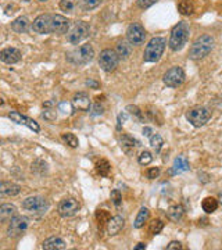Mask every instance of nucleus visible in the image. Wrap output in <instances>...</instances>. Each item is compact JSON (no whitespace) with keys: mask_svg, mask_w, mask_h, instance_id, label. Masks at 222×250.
I'll use <instances>...</instances> for the list:
<instances>
[{"mask_svg":"<svg viewBox=\"0 0 222 250\" xmlns=\"http://www.w3.org/2000/svg\"><path fill=\"white\" fill-rule=\"evenodd\" d=\"M0 60L6 64H16L21 60V52L16 47H7L0 52Z\"/></svg>","mask_w":222,"mask_h":250,"instance_id":"16","label":"nucleus"},{"mask_svg":"<svg viewBox=\"0 0 222 250\" xmlns=\"http://www.w3.org/2000/svg\"><path fill=\"white\" fill-rule=\"evenodd\" d=\"M80 210V203L74 197H65L59 203V214L62 218H68L78 213Z\"/></svg>","mask_w":222,"mask_h":250,"instance_id":"13","label":"nucleus"},{"mask_svg":"<svg viewBox=\"0 0 222 250\" xmlns=\"http://www.w3.org/2000/svg\"><path fill=\"white\" fill-rule=\"evenodd\" d=\"M178 10H179V13L183 14V16H190V14H193V11H195V6H193L192 0H182V1L178 4Z\"/></svg>","mask_w":222,"mask_h":250,"instance_id":"28","label":"nucleus"},{"mask_svg":"<svg viewBox=\"0 0 222 250\" xmlns=\"http://www.w3.org/2000/svg\"><path fill=\"white\" fill-rule=\"evenodd\" d=\"M50 21H52V14H40L32 22V29L36 34H50Z\"/></svg>","mask_w":222,"mask_h":250,"instance_id":"14","label":"nucleus"},{"mask_svg":"<svg viewBox=\"0 0 222 250\" xmlns=\"http://www.w3.org/2000/svg\"><path fill=\"white\" fill-rule=\"evenodd\" d=\"M150 132H151L150 128H144V129H143V134L146 135V136H149V135H150Z\"/></svg>","mask_w":222,"mask_h":250,"instance_id":"48","label":"nucleus"},{"mask_svg":"<svg viewBox=\"0 0 222 250\" xmlns=\"http://www.w3.org/2000/svg\"><path fill=\"white\" fill-rule=\"evenodd\" d=\"M10 120H13L14 123H17V124L21 125H25L28 126L29 129H32L34 132H39L40 131V128H39V125L36 121H34L32 118H29L27 116H22L21 113H18V111H11L9 114Z\"/></svg>","mask_w":222,"mask_h":250,"instance_id":"15","label":"nucleus"},{"mask_svg":"<svg viewBox=\"0 0 222 250\" xmlns=\"http://www.w3.org/2000/svg\"><path fill=\"white\" fill-rule=\"evenodd\" d=\"M118 56H117L116 50L113 49H104L101 53H100V57H99V65L103 71L106 72H113L118 67Z\"/></svg>","mask_w":222,"mask_h":250,"instance_id":"8","label":"nucleus"},{"mask_svg":"<svg viewBox=\"0 0 222 250\" xmlns=\"http://www.w3.org/2000/svg\"><path fill=\"white\" fill-rule=\"evenodd\" d=\"M89 32H90V27L88 22L77 21V22H74L71 29H68V32H67V41L71 45H78L88 38Z\"/></svg>","mask_w":222,"mask_h":250,"instance_id":"5","label":"nucleus"},{"mask_svg":"<svg viewBox=\"0 0 222 250\" xmlns=\"http://www.w3.org/2000/svg\"><path fill=\"white\" fill-rule=\"evenodd\" d=\"M24 1H27V3H28V1H31V0H24Z\"/></svg>","mask_w":222,"mask_h":250,"instance_id":"51","label":"nucleus"},{"mask_svg":"<svg viewBox=\"0 0 222 250\" xmlns=\"http://www.w3.org/2000/svg\"><path fill=\"white\" fill-rule=\"evenodd\" d=\"M126 38H128V42L131 45H143L144 43V39H146V29H144L142 24L133 22L126 29Z\"/></svg>","mask_w":222,"mask_h":250,"instance_id":"10","label":"nucleus"},{"mask_svg":"<svg viewBox=\"0 0 222 250\" xmlns=\"http://www.w3.org/2000/svg\"><path fill=\"white\" fill-rule=\"evenodd\" d=\"M111 200H113V203L116 206H120L122 203V195L120 193V190H113L111 192Z\"/></svg>","mask_w":222,"mask_h":250,"instance_id":"41","label":"nucleus"},{"mask_svg":"<svg viewBox=\"0 0 222 250\" xmlns=\"http://www.w3.org/2000/svg\"><path fill=\"white\" fill-rule=\"evenodd\" d=\"M93 110H95V111H93V114H101V113H103V107L99 108V104H96V106L93 107Z\"/></svg>","mask_w":222,"mask_h":250,"instance_id":"45","label":"nucleus"},{"mask_svg":"<svg viewBox=\"0 0 222 250\" xmlns=\"http://www.w3.org/2000/svg\"><path fill=\"white\" fill-rule=\"evenodd\" d=\"M189 34H190V28L186 22H179L171 31L169 36V49L172 52H179L186 46L189 41Z\"/></svg>","mask_w":222,"mask_h":250,"instance_id":"1","label":"nucleus"},{"mask_svg":"<svg viewBox=\"0 0 222 250\" xmlns=\"http://www.w3.org/2000/svg\"><path fill=\"white\" fill-rule=\"evenodd\" d=\"M72 106L81 111H89L90 108V99L86 93H77L72 99Z\"/></svg>","mask_w":222,"mask_h":250,"instance_id":"20","label":"nucleus"},{"mask_svg":"<svg viewBox=\"0 0 222 250\" xmlns=\"http://www.w3.org/2000/svg\"><path fill=\"white\" fill-rule=\"evenodd\" d=\"M202 207L207 214H213L214 211H217V208H218V200L215 197H205L202 203Z\"/></svg>","mask_w":222,"mask_h":250,"instance_id":"27","label":"nucleus"},{"mask_svg":"<svg viewBox=\"0 0 222 250\" xmlns=\"http://www.w3.org/2000/svg\"><path fill=\"white\" fill-rule=\"evenodd\" d=\"M110 213L106 211V210H98L96 211V221L99 223V225H104L107 224V221L110 220Z\"/></svg>","mask_w":222,"mask_h":250,"instance_id":"37","label":"nucleus"},{"mask_svg":"<svg viewBox=\"0 0 222 250\" xmlns=\"http://www.w3.org/2000/svg\"><path fill=\"white\" fill-rule=\"evenodd\" d=\"M22 207L32 213V214H44L49 208V203L47 200L42 196H31L27 197L22 203Z\"/></svg>","mask_w":222,"mask_h":250,"instance_id":"7","label":"nucleus"},{"mask_svg":"<svg viewBox=\"0 0 222 250\" xmlns=\"http://www.w3.org/2000/svg\"><path fill=\"white\" fill-rule=\"evenodd\" d=\"M138 161H139V164L141 166H147V164H150L151 161H153V156H151L150 152H142L141 153V156L138 157Z\"/></svg>","mask_w":222,"mask_h":250,"instance_id":"38","label":"nucleus"},{"mask_svg":"<svg viewBox=\"0 0 222 250\" xmlns=\"http://www.w3.org/2000/svg\"><path fill=\"white\" fill-rule=\"evenodd\" d=\"M62 139L65 141V143L70 146V147H72V149H75V147H78V138L75 136L74 134H62Z\"/></svg>","mask_w":222,"mask_h":250,"instance_id":"36","label":"nucleus"},{"mask_svg":"<svg viewBox=\"0 0 222 250\" xmlns=\"http://www.w3.org/2000/svg\"><path fill=\"white\" fill-rule=\"evenodd\" d=\"M150 145L151 147L154 149V152L159 153L161 150V147H162V145H164V139H162V136H160L159 134L153 135L150 138Z\"/></svg>","mask_w":222,"mask_h":250,"instance_id":"31","label":"nucleus"},{"mask_svg":"<svg viewBox=\"0 0 222 250\" xmlns=\"http://www.w3.org/2000/svg\"><path fill=\"white\" fill-rule=\"evenodd\" d=\"M16 213H17V208L14 205H10V203L0 205V223L10 221L16 215Z\"/></svg>","mask_w":222,"mask_h":250,"instance_id":"21","label":"nucleus"},{"mask_svg":"<svg viewBox=\"0 0 222 250\" xmlns=\"http://www.w3.org/2000/svg\"><path fill=\"white\" fill-rule=\"evenodd\" d=\"M67 248V243L59 236H52L43 242V249L46 250H62Z\"/></svg>","mask_w":222,"mask_h":250,"instance_id":"22","label":"nucleus"},{"mask_svg":"<svg viewBox=\"0 0 222 250\" xmlns=\"http://www.w3.org/2000/svg\"><path fill=\"white\" fill-rule=\"evenodd\" d=\"M174 249H182V245L177 241H172L169 243L168 246H167V250H174Z\"/></svg>","mask_w":222,"mask_h":250,"instance_id":"43","label":"nucleus"},{"mask_svg":"<svg viewBox=\"0 0 222 250\" xmlns=\"http://www.w3.org/2000/svg\"><path fill=\"white\" fill-rule=\"evenodd\" d=\"M43 106H44V113H43L44 118H47V120H54L56 116H57V113L54 111V108H52L53 103H52V102H47V103H44Z\"/></svg>","mask_w":222,"mask_h":250,"instance_id":"35","label":"nucleus"},{"mask_svg":"<svg viewBox=\"0 0 222 250\" xmlns=\"http://www.w3.org/2000/svg\"><path fill=\"white\" fill-rule=\"evenodd\" d=\"M28 225H29V221H28L27 217H24V215H14L10 220L7 233H9V236H11V238L21 236L22 233L27 231Z\"/></svg>","mask_w":222,"mask_h":250,"instance_id":"11","label":"nucleus"},{"mask_svg":"<svg viewBox=\"0 0 222 250\" xmlns=\"http://www.w3.org/2000/svg\"><path fill=\"white\" fill-rule=\"evenodd\" d=\"M21 188L18 184L14 182H0V197H10L16 196L20 193Z\"/></svg>","mask_w":222,"mask_h":250,"instance_id":"18","label":"nucleus"},{"mask_svg":"<svg viewBox=\"0 0 222 250\" xmlns=\"http://www.w3.org/2000/svg\"><path fill=\"white\" fill-rule=\"evenodd\" d=\"M71 110H72V104L71 103H68V102H61L60 104H59V111H62L64 114H71Z\"/></svg>","mask_w":222,"mask_h":250,"instance_id":"40","label":"nucleus"},{"mask_svg":"<svg viewBox=\"0 0 222 250\" xmlns=\"http://www.w3.org/2000/svg\"><path fill=\"white\" fill-rule=\"evenodd\" d=\"M141 249H146V243H138L136 246H135V250H141Z\"/></svg>","mask_w":222,"mask_h":250,"instance_id":"47","label":"nucleus"},{"mask_svg":"<svg viewBox=\"0 0 222 250\" xmlns=\"http://www.w3.org/2000/svg\"><path fill=\"white\" fill-rule=\"evenodd\" d=\"M186 80V74L181 67H172L164 74L162 81L168 88H178Z\"/></svg>","mask_w":222,"mask_h":250,"instance_id":"9","label":"nucleus"},{"mask_svg":"<svg viewBox=\"0 0 222 250\" xmlns=\"http://www.w3.org/2000/svg\"><path fill=\"white\" fill-rule=\"evenodd\" d=\"M81 3H82V9L85 11H89V10L99 7L103 3V0H81Z\"/></svg>","mask_w":222,"mask_h":250,"instance_id":"34","label":"nucleus"},{"mask_svg":"<svg viewBox=\"0 0 222 250\" xmlns=\"http://www.w3.org/2000/svg\"><path fill=\"white\" fill-rule=\"evenodd\" d=\"M162 228H164L162 220H153L150 225H149V232L151 235H157V233H160L162 231Z\"/></svg>","mask_w":222,"mask_h":250,"instance_id":"33","label":"nucleus"},{"mask_svg":"<svg viewBox=\"0 0 222 250\" xmlns=\"http://www.w3.org/2000/svg\"><path fill=\"white\" fill-rule=\"evenodd\" d=\"M93 56H95V50L92 46L82 45L71 50L70 53H67V60L74 65H83V64H88L89 62H92Z\"/></svg>","mask_w":222,"mask_h":250,"instance_id":"4","label":"nucleus"},{"mask_svg":"<svg viewBox=\"0 0 222 250\" xmlns=\"http://www.w3.org/2000/svg\"><path fill=\"white\" fill-rule=\"evenodd\" d=\"M120 142H121V149H122L126 154H131L132 152H135V149L139 146L138 142L133 139L132 136H129V135H122L121 139H120Z\"/></svg>","mask_w":222,"mask_h":250,"instance_id":"23","label":"nucleus"},{"mask_svg":"<svg viewBox=\"0 0 222 250\" xmlns=\"http://www.w3.org/2000/svg\"><path fill=\"white\" fill-rule=\"evenodd\" d=\"M28 25H29V21H28V18L24 17V16L16 18V20L11 22L13 31H16L17 34H24V32H27Z\"/></svg>","mask_w":222,"mask_h":250,"instance_id":"25","label":"nucleus"},{"mask_svg":"<svg viewBox=\"0 0 222 250\" xmlns=\"http://www.w3.org/2000/svg\"><path fill=\"white\" fill-rule=\"evenodd\" d=\"M3 103H4V102H3V99L0 98V106H1V104H3Z\"/></svg>","mask_w":222,"mask_h":250,"instance_id":"49","label":"nucleus"},{"mask_svg":"<svg viewBox=\"0 0 222 250\" xmlns=\"http://www.w3.org/2000/svg\"><path fill=\"white\" fill-rule=\"evenodd\" d=\"M86 85H88V86H93V88H98L99 86V83H96L95 81H92V80L86 81Z\"/></svg>","mask_w":222,"mask_h":250,"instance_id":"46","label":"nucleus"},{"mask_svg":"<svg viewBox=\"0 0 222 250\" xmlns=\"http://www.w3.org/2000/svg\"><path fill=\"white\" fill-rule=\"evenodd\" d=\"M39 1H47V0H39Z\"/></svg>","mask_w":222,"mask_h":250,"instance_id":"50","label":"nucleus"},{"mask_svg":"<svg viewBox=\"0 0 222 250\" xmlns=\"http://www.w3.org/2000/svg\"><path fill=\"white\" fill-rule=\"evenodd\" d=\"M190 168L189 166V161L185 156H178L177 159L174 160V164L171 167V175H177V174H182V172H186Z\"/></svg>","mask_w":222,"mask_h":250,"instance_id":"19","label":"nucleus"},{"mask_svg":"<svg viewBox=\"0 0 222 250\" xmlns=\"http://www.w3.org/2000/svg\"><path fill=\"white\" fill-rule=\"evenodd\" d=\"M149 215H150L149 208H147V207H141L139 213H138L136 218H135V221H133V227H135V228H142L143 225L147 223Z\"/></svg>","mask_w":222,"mask_h":250,"instance_id":"26","label":"nucleus"},{"mask_svg":"<svg viewBox=\"0 0 222 250\" xmlns=\"http://www.w3.org/2000/svg\"><path fill=\"white\" fill-rule=\"evenodd\" d=\"M70 20L64 17L61 14H52V21H50V34L56 35H62L67 34L70 29Z\"/></svg>","mask_w":222,"mask_h":250,"instance_id":"12","label":"nucleus"},{"mask_svg":"<svg viewBox=\"0 0 222 250\" xmlns=\"http://www.w3.org/2000/svg\"><path fill=\"white\" fill-rule=\"evenodd\" d=\"M159 0H136L139 9H149L153 4H156Z\"/></svg>","mask_w":222,"mask_h":250,"instance_id":"39","label":"nucleus"},{"mask_svg":"<svg viewBox=\"0 0 222 250\" xmlns=\"http://www.w3.org/2000/svg\"><path fill=\"white\" fill-rule=\"evenodd\" d=\"M125 118H126L125 114H120V116H118V125H117V128H118V129H121V124H124L122 121H124Z\"/></svg>","mask_w":222,"mask_h":250,"instance_id":"44","label":"nucleus"},{"mask_svg":"<svg viewBox=\"0 0 222 250\" xmlns=\"http://www.w3.org/2000/svg\"><path fill=\"white\" fill-rule=\"evenodd\" d=\"M78 0H60V9L65 13H72V10L77 7Z\"/></svg>","mask_w":222,"mask_h":250,"instance_id":"32","label":"nucleus"},{"mask_svg":"<svg viewBox=\"0 0 222 250\" xmlns=\"http://www.w3.org/2000/svg\"><path fill=\"white\" fill-rule=\"evenodd\" d=\"M185 214V208H183V206L182 205H172L169 207L168 210H167V215H168V218L171 221H179L182 217Z\"/></svg>","mask_w":222,"mask_h":250,"instance_id":"24","label":"nucleus"},{"mask_svg":"<svg viewBox=\"0 0 222 250\" xmlns=\"http://www.w3.org/2000/svg\"><path fill=\"white\" fill-rule=\"evenodd\" d=\"M116 53L118 59H128L131 54V45H128L126 42H120L117 46Z\"/></svg>","mask_w":222,"mask_h":250,"instance_id":"29","label":"nucleus"},{"mask_svg":"<svg viewBox=\"0 0 222 250\" xmlns=\"http://www.w3.org/2000/svg\"><path fill=\"white\" fill-rule=\"evenodd\" d=\"M96 171L99 172V175H101V177H108V174L111 171V166H110L108 161L103 159V160L96 163Z\"/></svg>","mask_w":222,"mask_h":250,"instance_id":"30","label":"nucleus"},{"mask_svg":"<svg viewBox=\"0 0 222 250\" xmlns=\"http://www.w3.org/2000/svg\"><path fill=\"white\" fill-rule=\"evenodd\" d=\"M125 220L121 215H116V217H110V220L107 221V233L110 236H114L117 233L124 228Z\"/></svg>","mask_w":222,"mask_h":250,"instance_id":"17","label":"nucleus"},{"mask_svg":"<svg viewBox=\"0 0 222 250\" xmlns=\"http://www.w3.org/2000/svg\"><path fill=\"white\" fill-rule=\"evenodd\" d=\"M186 118L193 126L200 128V126H203L208 123V120L211 118V111L205 107L192 108L186 113Z\"/></svg>","mask_w":222,"mask_h":250,"instance_id":"6","label":"nucleus"},{"mask_svg":"<svg viewBox=\"0 0 222 250\" xmlns=\"http://www.w3.org/2000/svg\"><path fill=\"white\" fill-rule=\"evenodd\" d=\"M215 45V39L213 36L204 34V35H200L199 38H196V41L193 42V45L190 47V57L193 60H200V59H204L205 56L211 53V50L214 49Z\"/></svg>","mask_w":222,"mask_h":250,"instance_id":"2","label":"nucleus"},{"mask_svg":"<svg viewBox=\"0 0 222 250\" xmlns=\"http://www.w3.org/2000/svg\"><path fill=\"white\" fill-rule=\"evenodd\" d=\"M167 41L161 36H156L150 39V42L147 43L143 54V60L146 62H156L160 60V57L165 50Z\"/></svg>","mask_w":222,"mask_h":250,"instance_id":"3","label":"nucleus"},{"mask_svg":"<svg viewBox=\"0 0 222 250\" xmlns=\"http://www.w3.org/2000/svg\"><path fill=\"white\" fill-rule=\"evenodd\" d=\"M159 174H160V170L157 168V167H154V168H150V170L147 171V177L150 179H154L159 177Z\"/></svg>","mask_w":222,"mask_h":250,"instance_id":"42","label":"nucleus"}]
</instances>
